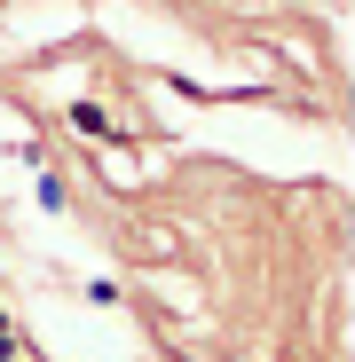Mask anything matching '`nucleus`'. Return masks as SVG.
I'll list each match as a JSON object with an SVG mask.
<instances>
[{"mask_svg":"<svg viewBox=\"0 0 355 362\" xmlns=\"http://www.w3.org/2000/svg\"><path fill=\"white\" fill-rule=\"evenodd\" d=\"M0 354H9V315H0Z\"/></svg>","mask_w":355,"mask_h":362,"instance_id":"nucleus-2","label":"nucleus"},{"mask_svg":"<svg viewBox=\"0 0 355 362\" xmlns=\"http://www.w3.org/2000/svg\"><path fill=\"white\" fill-rule=\"evenodd\" d=\"M72 127H79V134H111V118H103L95 103H79V110H72Z\"/></svg>","mask_w":355,"mask_h":362,"instance_id":"nucleus-1","label":"nucleus"}]
</instances>
